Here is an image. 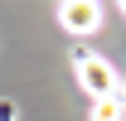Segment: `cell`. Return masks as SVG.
<instances>
[{
	"mask_svg": "<svg viewBox=\"0 0 126 121\" xmlns=\"http://www.w3.org/2000/svg\"><path fill=\"white\" fill-rule=\"evenodd\" d=\"M73 68H78V82H82V92H87L92 102L121 92V77H116V68H111L102 53H73Z\"/></svg>",
	"mask_w": 126,
	"mask_h": 121,
	"instance_id": "1",
	"label": "cell"
},
{
	"mask_svg": "<svg viewBox=\"0 0 126 121\" xmlns=\"http://www.w3.org/2000/svg\"><path fill=\"white\" fill-rule=\"evenodd\" d=\"M58 24L68 34H92L102 24V5L97 0H58Z\"/></svg>",
	"mask_w": 126,
	"mask_h": 121,
	"instance_id": "2",
	"label": "cell"
},
{
	"mask_svg": "<svg viewBox=\"0 0 126 121\" xmlns=\"http://www.w3.org/2000/svg\"><path fill=\"white\" fill-rule=\"evenodd\" d=\"M92 121H126V102H121V92H116V97L92 102Z\"/></svg>",
	"mask_w": 126,
	"mask_h": 121,
	"instance_id": "3",
	"label": "cell"
},
{
	"mask_svg": "<svg viewBox=\"0 0 126 121\" xmlns=\"http://www.w3.org/2000/svg\"><path fill=\"white\" fill-rule=\"evenodd\" d=\"M116 10H121V15H126V0H116Z\"/></svg>",
	"mask_w": 126,
	"mask_h": 121,
	"instance_id": "4",
	"label": "cell"
}]
</instances>
